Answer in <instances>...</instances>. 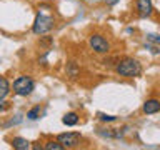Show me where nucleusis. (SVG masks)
Masks as SVG:
<instances>
[{"mask_svg":"<svg viewBox=\"0 0 160 150\" xmlns=\"http://www.w3.org/2000/svg\"><path fill=\"white\" fill-rule=\"evenodd\" d=\"M115 72H117L120 77H137L142 72V67H140L138 60H135L132 57H125L122 60H118L117 65H115Z\"/></svg>","mask_w":160,"mask_h":150,"instance_id":"obj_1","label":"nucleus"},{"mask_svg":"<svg viewBox=\"0 0 160 150\" xmlns=\"http://www.w3.org/2000/svg\"><path fill=\"white\" fill-rule=\"evenodd\" d=\"M53 27H55V18L52 15L37 13V17L33 20V25H32V32L35 35H43V33H48Z\"/></svg>","mask_w":160,"mask_h":150,"instance_id":"obj_2","label":"nucleus"},{"mask_svg":"<svg viewBox=\"0 0 160 150\" xmlns=\"http://www.w3.org/2000/svg\"><path fill=\"white\" fill-rule=\"evenodd\" d=\"M13 92L20 95V97H27V95H30L33 92L35 88V82L32 77H28V75H20L18 78H15L13 82Z\"/></svg>","mask_w":160,"mask_h":150,"instance_id":"obj_3","label":"nucleus"},{"mask_svg":"<svg viewBox=\"0 0 160 150\" xmlns=\"http://www.w3.org/2000/svg\"><path fill=\"white\" fill-rule=\"evenodd\" d=\"M88 45H90V48H92L95 53H108V52H110V43H108V40L103 38L102 35H98V33L90 35Z\"/></svg>","mask_w":160,"mask_h":150,"instance_id":"obj_4","label":"nucleus"},{"mask_svg":"<svg viewBox=\"0 0 160 150\" xmlns=\"http://www.w3.org/2000/svg\"><path fill=\"white\" fill-rule=\"evenodd\" d=\"M80 140H82V135H80L78 132H67V133H60L57 137V142H60L63 145V147L67 148H73L77 147V145L80 143Z\"/></svg>","mask_w":160,"mask_h":150,"instance_id":"obj_5","label":"nucleus"},{"mask_svg":"<svg viewBox=\"0 0 160 150\" xmlns=\"http://www.w3.org/2000/svg\"><path fill=\"white\" fill-rule=\"evenodd\" d=\"M135 5H137V12L140 17H148L152 13V0H135Z\"/></svg>","mask_w":160,"mask_h":150,"instance_id":"obj_6","label":"nucleus"},{"mask_svg":"<svg viewBox=\"0 0 160 150\" xmlns=\"http://www.w3.org/2000/svg\"><path fill=\"white\" fill-rule=\"evenodd\" d=\"M142 110H143V113H147V115H152V113L160 112V100H157V98L147 100V102L143 103Z\"/></svg>","mask_w":160,"mask_h":150,"instance_id":"obj_7","label":"nucleus"},{"mask_svg":"<svg viewBox=\"0 0 160 150\" xmlns=\"http://www.w3.org/2000/svg\"><path fill=\"white\" fill-rule=\"evenodd\" d=\"M12 147L15 150H28L30 148V142L23 137H13L12 138Z\"/></svg>","mask_w":160,"mask_h":150,"instance_id":"obj_8","label":"nucleus"},{"mask_svg":"<svg viewBox=\"0 0 160 150\" xmlns=\"http://www.w3.org/2000/svg\"><path fill=\"white\" fill-rule=\"evenodd\" d=\"M62 122L67 125V127H73V125L78 123V115L75 112H68V113H65L62 117Z\"/></svg>","mask_w":160,"mask_h":150,"instance_id":"obj_9","label":"nucleus"},{"mask_svg":"<svg viewBox=\"0 0 160 150\" xmlns=\"http://www.w3.org/2000/svg\"><path fill=\"white\" fill-rule=\"evenodd\" d=\"M8 92H10V83H8V80L0 75V100H3L5 97H7Z\"/></svg>","mask_w":160,"mask_h":150,"instance_id":"obj_10","label":"nucleus"},{"mask_svg":"<svg viewBox=\"0 0 160 150\" xmlns=\"http://www.w3.org/2000/svg\"><path fill=\"white\" fill-rule=\"evenodd\" d=\"M40 112H42L40 105H35L32 110H28V112H27V118H28V120H37V118L40 117Z\"/></svg>","mask_w":160,"mask_h":150,"instance_id":"obj_11","label":"nucleus"},{"mask_svg":"<svg viewBox=\"0 0 160 150\" xmlns=\"http://www.w3.org/2000/svg\"><path fill=\"white\" fill-rule=\"evenodd\" d=\"M43 148H45V150H62L63 145L60 143V142H53V140H52V142H47V143H45Z\"/></svg>","mask_w":160,"mask_h":150,"instance_id":"obj_12","label":"nucleus"},{"mask_svg":"<svg viewBox=\"0 0 160 150\" xmlns=\"http://www.w3.org/2000/svg\"><path fill=\"white\" fill-rule=\"evenodd\" d=\"M100 120H102V122H115V120H117V117H115V115H105V113H100Z\"/></svg>","mask_w":160,"mask_h":150,"instance_id":"obj_13","label":"nucleus"},{"mask_svg":"<svg viewBox=\"0 0 160 150\" xmlns=\"http://www.w3.org/2000/svg\"><path fill=\"white\" fill-rule=\"evenodd\" d=\"M147 38L150 40V42H153V43L160 45V35H155V33H148V35H147Z\"/></svg>","mask_w":160,"mask_h":150,"instance_id":"obj_14","label":"nucleus"},{"mask_svg":"<svg viewBox=\"0 0 160 150\" xmlns=\"http://www.w3.org/2000/svg\"><path fill=\"white\" fill-rule=\"evenodd\" d=\"M145 47H147V48H150V50H152L153 53H160V50H158L157 47H150V45H145Z\"/></svg>","mask_w":160,"mask_h":150,"instance_id":"obj_15","label":"nucleus"},{"mask_svg":"<svg viewBox=\"0 0 160 150\" xmlns=\"http://www.w3.org/2000/svg\"><path fill=\"white\" fill-rule=\"evenodd\" d=\"M107 2H108V3H115L117 0H107Z\"/></svg>","mask_w":160,"mask_h":150,"instance_id":"obj_16","label":"nucleus"},{"mask_svg":"<svg viewBox=\"0 0 160 150\" xmlns=\"http://www.w3.org/2000/svg\"><path fill=\"white\" fill-rule=\"evenodd\" d=\"M42 2H52V0H42Z\"/></svg>","mask_w":160,"mask_h":150,"instance_id":"obj_17","label":"nucleus"}]
</instances>
